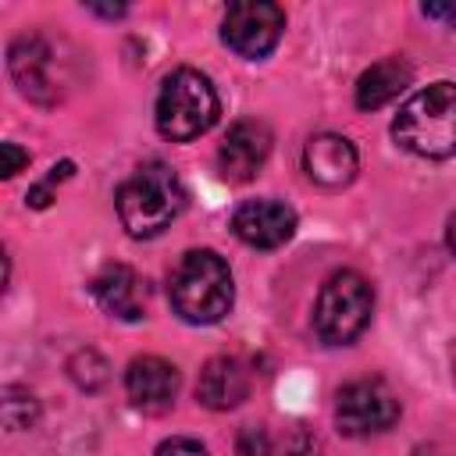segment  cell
<instances>
[{
  "instance_id": "6da1fadb",
  "label": "cell",
  "mask_w": 456,
  "mask_h": 456,
  "mask_svg": "<svg viewBox=\"0 0 456 456\" xmlns=\"http://www.w3.org/2000/svg\"><path fill=\"white\" fill-rule=\"evenodd\" d=\"M185 207V189L171 164L150 160L118 189V217L132 239L160 235Z\"/></svg>"
},
{
  "instance_id": "7a4b0ae2",
  "label": "cell",
  "mask_w": 456,
  "mask_h": 456,
  "mask_svg": "<svg viewBox=\"0 0 456 456\" xmlns=\"http://www.w3.org/2000/svg\"><path fill=\"white\" fill-rule=\"evenodd\" d=\"M171 292V306L182 321L189 324H214L232 310L235 299V285H232V271L224 264V256H217L214 249H192L178 260V267L171 271L167 281Z\"/></svg>"
},
{
  "instance_id": "3957f363",
  "label": "cell",
  "mask_w": 456,
  "mask_h": 456,
  "mask_svg": "<svg viewBox=\"0 0 456 456\" xmlns=\"http://www.w3.org/2000/svg\"><path fill=\"white\" fill-rule=\"evenodd\" d=\"M392 135L403 150L428 157V160H445L456 153V86L452 82H435L420 93H413L395 121Z\"/></svg>"
},
{
  "instance_id": "277c9868",
  "label": "cell",
  "mask_w": 456,
  "mask_h": 456,
  "mask_svg": "<svg viewBox=\"0 0 456 456\" xmlns=\"http://www.w3.org/2000/svg\"><path fill=\"white\" fill-rule=\"evenodd\" d=\"M221 114L210 78L196 68H178L164 78L157 96V128L171 142H189L203 135Z\"/></svg>"
},
{
  "instance_id": "5b68a950",
  "label": "cell",
  "mask_w": 456,
  "mask_h": 456,
  "mask_svg": "<svg viewBox=\"0 0 456 456\" xmlns=\"http://www.w3.org/2000/svg\"><path fill=\"white\" fill-rule=\"evenodd\" d=\"M374 292L360 271H335L324 278L314 303V331L328 346H349L370 324Z\"/></svg>"
},
{
  "instance_id": "8992f818",
  "label": "cell",
  "mask_w": 456,
  "mask_h": 456,
  "mask_svg": "<svg viewBox=\"0 0 456 456\" xmlns=\"http://www.w3.org/2000/svg\"><path fill=\"white\" fill-rule=\"evenodd\" d=\"M335 420H338V431L353 438L381 435L399 420V395L378 378L349 381L338 388Z\"/></svg>"
},
{
  "instance_id": "52a82bcc",
  "label": "cell",
  "mask_w": 456,
  "mask_h": 456,
  "mask_svg": "<svg viewBox=\"0 0 456 456\" xmlns=\"http://www.w3.org/2000/svg\"><path fill=\"white\" fill-rule=\"evenodd\" d=\"M285 28V11L278 4L267 0H246V4H232L224 21H221V39L246 61L267 57Z\"/></svg>"
},
{
  "instance_id": "ba28073f",
  "label": "cell",
  "mask_w": 456,
  "mask_h": 456,
  "mask_svg": "<svg viewBox=\"0 0 456 456\" xmlns=\"http://www.w3.org/2000/svg\"><path fill=\"white\" fill-rule=\"evenodd\" d=\"M7 68L14 86L36 100V103H57L61 100V64L53 57V46L43 36H18L7 50Z\"/></svg>"
},
{
  "instance_id": "9c48e42d",
  "label": "cell",
  "mask_w": 456,
  "mask_h": 456,
  "mask_svg": "<svg viewBox=\"0 0 456 456\" xmlns=\"http://www.w3.org/2000/svg\"><path fill=\"white\" fill-rule=\"evenodd\" d=\"M232 232L253 249H278L296 235V210L281 200H249L232 214Z\"/></svg>"
},
{
  "instance_id": "30bf717a",
  "label": "cell",
  "mask_w": 456,
  "mask_h": 456,
  "mask_svg": "<svg viewBox=\"0 0 456 456\" xmlns=\"http://www.w3.org/2000/svg\"><path fill=\"white\" fill-rule=\"evenodd\" d=\"M267 153H271V128L264 121L246 118V121H235L221 139L217 167L228 182H249L264 167Z\"/></svg>"
},
{
  "instance_id": "8fae6325",
  "label": "cell",
  "mask_w": 456,
  "mask_h": 456,
  "mask_svg": "<svg viewBox=\"0 0 456 456\" xmlns=\"http://www.w3.org/2000/svg\"><path fill=\"white\" fill-rule=\"evenodd\" d=\"M303 171L314 185L321 189H346L356 171H360V157H356V146L346 139V135H335V132H321L306 142L303 150Z\"/></svg>"
},
{
  "instance_id": "7c38bea8",
  "label": "cell",
  "mask_w": 456,
  "mask_h": 456,
  "mask_svg": "<svg viewBox=\"0 0 456 456\" xmlns=\"http://www.w3.org/2000/svg\"><path fill=\"white\" fill-rule=\"evenodd\" d=\"M125 392L135 410L164 413V410H171V403L178 395V370H175V363H167L160 356H139L125 370Z\"/></svg>"
},
{
  "instance_id": "4fadbf2b",
  "label": "cell",
  "mask_w": 456,
  "mask_h": 456,
  "mask_svg": "<svg viewBox=\"0 0 456 456\" xmlns=\"http://www.w3.org/2000/svg\"><path fill=\"white\" fill-rule=\"evenodd\" d=\"M93 299L103 314L118 321H142L146 317V281L128 264H107L93 278Z\"/></svg>"
},
{
  "instance_id": "5bb4252c",
  "label": "cell",
  "mask_w": 456,
  "mask_h": 456,
  "mask_svg": "<svg viewBox=\"0 0 456 456\" xmlns=\"http://www.w3.org/2000/svg\"><path fill=\"white\" fill-rule=\"evenodd\" d=\"M249 395V370L239 356H214L203 363L196 381V399L207 410H235Z\"/></svg>"
},
{
  "instance_id": "9a60e30c",
  "label": "cell",
  "mask_w": 456,
  "mask_h": 456,
  "mask_svg": "<svg viewBox=\"0 0 456 456\" xmlns=\"http://www.w3.org/2000/svg\"><path fill=\"white\" fill-rule=\"evenodd\" d=\"M413 78V68L403 57H385L378 64H370L360 78H356V107L360 110H378L388 100H395Z\"/></svg>"
},
{
  "instance_id": "2e32d148",
  "label": "cell",
  "mask_w": 456,
  "mask_h": 456,
  "mask_svg": "<svg viewBox=\"0 0 456 456\" xmlns=\"http://www.w3.org/2000/svg\"><path fill=\"white\" fill-rule=\"evenodd\" d=\"M4 395H7V399H4V420H7V428H11V431L32 428V424H36V413H39L32 392H25V388H7Z\"/></svg>"
},
{
  "instance_id": "e0dca14e",
  "label": "cell",
  "mask_w": 456,
  "mask_h": 456,
  "mask_svg": "<svg viewBox=\"0 0 456 456\" xmlns=\"http://www.w3.org/2000/svg\"><path fill=\"white\" fill-rule=\"evenodd\" d=\"M235 449H239V456H271V438H267L264 428H253L249 424V428L239 431Z\"/></svg>"
},
{
  "instance_id": "ac0fdd59",
  "label": "cell",
  "mask_w": 456,
  "mask_h": 456,
  "mask_svg": "<svg viewBox=\"0 0 456 456\" xmlns=\"http://www.w3.org/2000/svg\"><path fill=\"white\" fill-rule=\"evenodd\" d=\"M153 456H210V452L196 438H167V442L157 445Z\"/></svg>"
},
{
  "instance_id": "d6986e66",
  "label": "cell",
  "mask_w": 456,
  "mask_h": 456,
  "mask_svg": "<svg viewBox=\"0 0 456 456\" xmlns=\"http://www.w3.org/2000/svg\"><path fill=\"white\" fill-rule=\"evenodd\" d=\"M0 157H4V167H0L4 178H14V175L28 164V153H25L18 142H0Z\"/></svg>"
},
{
  "instance_id": "ffe728a7",
  "label": "cell",
  "mask_w": 456,
  "mask_h": 456,
  "mask_svg": "<svg viewBox=\"0 0 456 456\" xmlns=\"http://www.w3.org/2000/svg\"><path fill=\"white\" fill-rule=\"evenodd\" d=\"M424 14H428V18H452V21H456V7H438V4H424Z\"/></svg>"
},
{
  "instance_id": "44dd1931",
  "label": "cell",
  "mask_w": 456,
  "mask_h": 456,
  "mask_svg": "<svg viewBox=\"0 0 456 456\" xmlns=\"http://www.w3.org/2000/svg\"><path fill=\"white\" fill-rule=\"evenodd\" d=\"M445 235H449V249L456 253V214L449 217V228H445Z\"/></svg>"
},
{
  "instance_id": "7402d4cb",
  "label": "cell",
  "mask_w": 456,
  "mask_h": 456,
  "mask_svg": "<svg viewBox=\"0 0 456 456\" xmlns=\"http://www.w3.org/2000/svg\"><path fill=\"white\" fill-rule=\"evenodd\" d=\"M452 378H456V349H452Z\"/></svg>"
}]
</instances>
